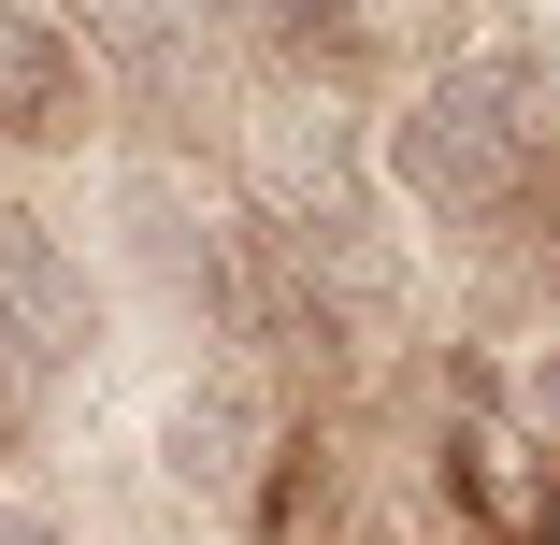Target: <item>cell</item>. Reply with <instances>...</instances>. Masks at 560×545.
Instances as JSON below:
<instances>
[{
	"label": "cell",
	"instance_id": "6da1fadb",
	"mask_svg": "<svg viewBox=\"0 0 560 545\" xmlns=\"http://www.w3.org/2000/svg\"><path fill=\"white\" fill-rule=\"evenodd\" d=\"M388 187L402 215H431V230H489V215L560 158V86L532 58H460V72H431L402 116H388Z\"/></svg>",
	"mask_w": 560,
	"mask_h": 545
},
{
	"label": "cell",
	"instance_id": "7a4b0ae2",
	"mask_svg": "<svg viewBox=\"0 0 560 545\" xmlns=\"http://www.w3.org/2000/svg\"><path fill=\"white\" fill-rule=\"evenodd\" d=\"M259 446H273V416H259L245 374H187L173 416H159V460H173L187 502H245V488H259Z\"/></svg>",
	"mask_w": 560,
	"mask_h": 545
},
{
	"label": "cell",
	"instance_id": "3957f363",
	"mask_svg": "<svg viewBox=\"0 0 560 545\" xmlns=\"http://www.w3.org/2000/svg\"><path fill=\"white\" fill-rule=\"evenodd\" d=\"M0 301H15L58 359H86V316H101V301H86V273L58 259V230H44L30 201H0Z\"/></svg>",
	"mask_w": 560,
	"mask_h": 545
},
{
	"label": "cell",
	"instance_id": "277c9868",
	"mask_svg": "<svg viewBox=\"0 0 560 545\" xmlns=\"http://www.w3.org/2000/svg\"><path fill=\"white\" fill-rule=\"evenodd\" d=\"M72 116V29L0 0V130H58Z\"/></svg>",
	"mask_w": 560,
	"mask_h": 545
},
{
	"label": "cell",
	"instance_id": "5b68a950",
	"mask_svg": "<svg viewBox=\"0 0 560 545\" xmlns=\"http://www.w3.org/2000/svg\"><path fill=\"white\" fill-rule=\"evenodd\" d=\"M44 388H58V345L30 331V316H15V301H0V416H30Z\"/></svg>",
	"mask_w": 560,
	"mask_h": 545
},
{
	"label": "cell",
	"instance_id": "8992f818",
	"mask_svg": "<svg viewBox=\"0 0 560 545\" xmlns=\"http://www.w3.org/2000/svg\"><path fill=\"white\" fill-rule=\"evenodd\" d=\"M273 29H288V44H346V29H360V0H273Z\"/></svg>",
	"mask_w": 560,
	"mask_h": 545
},
{
	"label": "cell",
	"instance_id": "52a82bcc",
	"mask_svg": "<svg viewBox=\"0 0 560 545\" xmlns=\"http://www.w3.org/2000/svg\"><path fill=\"white\" fill-rule=\"evenodd\" d=\"M0 545H58V531H44V517H15V502H0Z\"/></svg>",
	"mask_w": 560,
	"mask_h": 545
},
{
	"label": "cell",
	"instance_id": "ba28073f",
	"mask_svg": "<svg viewBox=\"0 0 560 545\" xmlns=\"http://www.w3.org/2000/svg\"><path fill=\"white\" fill-rule=\"evenodd\" d=\"M546 545H560V517H546Z\"/></svg>",
	"mask_w": 560,
	"mask_h": 545
}]
</instances>
